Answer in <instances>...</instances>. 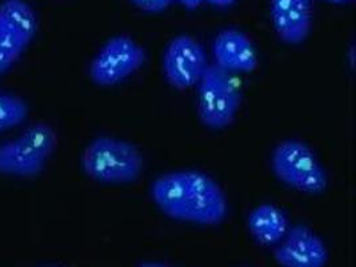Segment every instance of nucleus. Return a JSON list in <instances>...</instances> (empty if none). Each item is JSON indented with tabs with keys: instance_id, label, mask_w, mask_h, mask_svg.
Segmentation results:
<instances>
[{
	"instance_id": "f8f14e48",
	"label": "nucleus",
	"mask_w": 356,
	"mask_h": 267,
	"mask_svg": "<svg viewBox=\"0 0 356 267\" xmlns=\"http://www.w3.org/2000/svg\"><path fill=\"white\" fill-rule=\"evenodd\" d=\"M248 229L255 241L263 246H274L280 243L289 232V219L274 204H260L248 217Z\"/></svg>"
},
{
	"instance_id": "9d476101",
	"label": "nucleus",
	"mask_w": 356,
	"mask_h": 267,
	"mask_svg": "<svg viewBox=\"0 0 356 267\" xmlns=\"http://www.w3.org/2000/svg\"><path fill=\"white\" fill-rule=\"evenodd\" d=\"M212 52L215 65L231 74L252 72L258 66V55L252 42L245 33L235 29L218 33Z\"/></svg>"
},
{
	"instance_id": "dca6fc26",
	"label": "nucleus",
	"mask_w": 356,
	"mask_h": 267,
	"mask_svg": "<svg viewBox=\"0 0 356 267\" xmlns=\"http://www.w3.org/2000/svg\"><path fill=\"white\" fill-rule=\"evenodd\" d=\"M207 1L216 7H228V6H232L236 0H207Z\"/></svg>"
},
{
	"instance_id": "2eb2a0df",
	"label": "nucleus",
	"mask_w": 356,
	"mask_h": 267,
	"mask_svg": "<svg viewBox=\"0 0 356 267\" xmlns=\"http://www.w3.org/2000/svg\"><path fill=\"white\" fill-rule=\"evenodd\" d=\"M187 10H196L204 0H179Z\"/></svg>"
},
{
	"instance_id": "ddd939ff",
	"label": "nucleus",
	"mask_w": 356,
	"mask_h": 267,
	"mask_svg": "<svg viewBox=\"0 0 356 267\" xmlns=\"http://www.w3.org/2000/svg\"><path fill=\"white\" fill-rule=\"evenodd\" d=\"M29 115V106L17 95L0 91V133L19 126Z\"/></svg>"
},
{
	"instance_id": "0eeeda50",
	"label": "nucleus",
	"mask_w": 356,
	"mask_h": 267,
	"mask_svg": "<svg viewBox=\"0 0 356 267\" xmlns=\"http://www.w3.org/2000/svg\"><path fill=\"white\" fill-rule=\"evenodd\" d=\"M146 51L127 35L111 38L94 58L90 75L94 83L113 86L127 79L146 62Z\"/></svg>"
},
{
	"instance_id": "9b49d317",
	"label": "nucleus",
	"mask_w": 356,
	"mask_h": 267,
	"mask_svg": "<svg viewBox=\"0 0 356 267\" xmlns=\"http://www.w3.org/2000/svg\"><path fill=\"white\" fill-rule=\"evenodd\" d=\"M271 17L277 36L289 44H300L312 24L311 0H270Z\"/></svg>"
},
{
	"instance_id": "39448f33",
	"label": "nucleus",
	"mask_w": 356,
	"mask_h": 267,
	"mask_svg": "<svg viewBox=\"0 0 356 267\" xmlns=\"http://www.w3.org/2000/svg\"><path fill=\"white\" fill-rule=\"evenodd\" d=\"M273 171L279 181L307 194H321L327 188V174L306 143L287 139L276 146Z\"/></svg>"
},
{
	"instance_id": "423d86ee",
	"label": "nucleus",
	"mask_w": 356,
	"mask_h": 267,
	"mask_svg": "<svg viewBox=\"0 0 356 267\" xmlns=\"http://www.w3.org/2000/svg\"><path fill=\"white\" fill-rule=\"evenodd\" d=\"M38 19L26 0L0 3V75L14 66L33 42Z\"/></svg>"
},
{
	"instance_id": "6e6552de",
	"label": "nucleus",
	"mask_w": 356,
	"mask_h": 267,
	"mask_svg": "<svg viewBox=\"0 0 356 267\" xmlns=\"http://www.w3.org/2000/svg\"><path fill=\"white\" fill-rule=\"evenodd\" d=\"M207 66L206 51L190 35H179L172 39L163 55L165 79L179 90L190 88L199 83Z\"/></svg>"
},
{
	"instance_id": "f3484780",
	"label": "nucleus",
	"mask_w": 356,
	"mask_h": 267,
	"mask_svg": "<svg viewBox=\"0 0 356 267\" xmlns=\"http://www.w3.org/2000/svg\"><path fill=\"white\" fill-rule=\"evenodd\" d=\"M139 267H167L162 265V264H155V262H147V264H142Z\"/></svg>"
},
{
	"instance_id": "f257e3e1",
	"label": "nucleus",
	"mask_w": 356,
	"mask_h": 267,
	"mask_svg": "<svg viewBox=\"0 0 356 267\" xmlns=\"http://www.w3.org/2000/svg\"><path fill=\"white\" fill-rule=\"evenodd\" d=\"M151 197L167 217L181 222L213 226L222 223L227 216L223 190L200 171L164 174L151 184Z\"/></svg>"
},
{
	"instance_id": "4468645a",
	"label": "nucleus",
	"mask_w": 356,
	"mask_h": 267,
	"mask_svg": "<svg viewBox=\"0 0 356 267\" xmlns=\"http://www.w3.org/2000/svg\"><path fill=\"white\" fill-rule=\"evenodd\" d=\"M138 8L146 13H162L167 10L175 0H131Z\"/></svg>"
},
{
	"instance_id": "7ed1b4c3",
	"label": "nucleus",
	"mask_w": 356,
	"mask_h": 267,
	"mask_svg": "<svg viewBox=\"0 0 356 267\" xmlns=\"http://www.w3.org/2000/svg\"><path fill=\"white\" fill-rule=\"evenodd\" d=\"M242 94L235 74L209 65L197 83V113L200 122L212 130L228 127L241 107Z\"/></svg>"
},
{
	"instance_id": "1a4fd4ad",
	"label": "nucleus",
	"mask_w": 356,
	"mask_h": 267,
	"mask_svg": "<svg viewBox=\"0 0 356 267\" xmlns=\"http://www.w3.org/2000/svg\"><path fill=\"white\" fill-rule=\"evenodd\" d=\"M282 267H325L328 251L323 241L303 225L289 229L275 251Z\"/></svg>"
},
{
	"instance_id": "a211bd4d",
	"label": "nucleus",
	"mask_w": 356,
	"mask_h": 267,
	"mask_svg": "<svg viewBox=\"0 0 356 267\" xmlns=\"http://www.w3.org/2000/svg\"><path fill=\"white\" fill-rule=\"evenodd\" d=\"M327 1H330V3H332V4H346V3L353 1V0H327Z\"/></svg>"
},
{
	"instance_id": "f03ea898",
	"label": "nucleus",
	"mask_w": 356,
	"mask_h": 267,
	"mask_svg": "<svg viewBox=\"0 0 356 267\" xmlns=\"http://www.w3.org/2000/svg\"><path fill=\"white\" fill-rule=\"evenodd\" d=\"M84 172L102 184H131L143 168L139 150L126 140L100 136L92 140L81 156Z\"/></svg>"
},
{
	"instance_id": "20e7f679",
	"label": "nucleus",
	"mask_w": 356,
	"mask_h": 267,
	"mask_svg": "<svg viewBox=\"0 0 356 267\" xmlns=\"http://www.w3.org/2000/svg\"><path fill=\"white\" fill-rule=\"evenodd\" d=\"M56 133L46 123H36L14 140L0 145V174L38 175L56 147Z\"/></svg>"
}]
</instances>
